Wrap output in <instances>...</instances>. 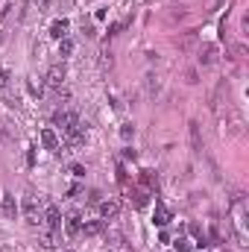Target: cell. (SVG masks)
Returning <instances> with one entry per match:
<instances>
[{"instance_id":"7a4b0ae2","label":"cell","mask_w":249,"mask_h":252,"mask_svg":"<svg viewBox=\"0 0 249 252\" xmlns=\"http://www.w3.org/2000/svg\"><path fill=\"white\" fill-rule=\"evenodd\" d=\"M241 129H244V120H241V115H235V112H226V117H220V135H223V138H235Z\"/></svg>"},{"instance_id":"4316f807","label":"cell","mask_w":249,"mask_h":252,"mask_svg":"<svg viewBox=\"0 0 249 252\" xmlns=\"http://www.w3.org/2000/svg\"><path fill=\"white\" fill-rule=\"evenodd\" d=\"M141 3H147V0H135V6H141Z\"/></svg>"},{"instance_id":"7c38bea8","label":"cell","mask_w":249,"mask_h":252,"mask_svg":"<svg viewBox=\"0 0 249 252\" xmlns=\"http://www.w3.org/2000/svg\"><path fill=\"white\" fill-rule=\"evenodd\" d=\"M41 144H44V150H59L56 132H53V129H41Z\"/></svg>"},{"instance_id":"8992f818","label":"cell","mask_w":249,"mask_h":252,"mask_svg":"<svg viewBox=\"0 0 249 252\" xmlns=\"http://www.w3.org/2000/svg\"><path fill=\"white\" fill-rule=\"evenodd\" d=\"M0 211H3L9 220H15V217H18V203H15V197H12L9 191L0 197Z\"/></svg>"},{"instance_id":"277c9868","label":"cell","mask_w":249,"mask_h":252,"mask_svg":"<svg viewBox=\"0 0 249 252\" xmlns=\"http://www.w3.org/2000/svg\"><path fill=\"white\" fill-rule=\"evenodd\" d=\"M53 123H56L62 132H68V129H73L79 120H76V115H70V112H56V115H53Z\"/></svg>"},{"instance_id":"d6986e66","label":"cell","mask_w":249,"mask_h":252,"mask_svg":"<svg viewBox=\"0 0 249 252\" xmlns=\"http://www.w3.org/2000/svg\"><path fill=\"white\" fill-rule=\"evenodd\" d=\"M112 62H114V59H112V50H103V53H100V65H103V68H112Z\"/></svg>"},{"instance_id":"3957f363","label":"cell","mask_w":249,"mask_h":252,"mask_svg":"<svg viewBox=\"0 0 249 252\" xmlns=\"http://www.w3.org/2000/svg\"><path fill=\"white\" fill-rule=\"evenodd\" d=\"M23 214H26V223H29V226H38V223H41V214H38V200H35V194H29V197L23 200Z\"/></svg>"},{"instance_id":"9a60e30c","label":"cell","mask_w":249,"mask_h":252,"mask_svg":"<svg viewBox=\"0 0 249 252\" xmlns=\"http://www.w3.org/2000/svg\"><path fill=\"white\" fill-rule=\"evenodd\" d=\"M156 223H158V226H167V223H170V211H167L161 203L156 206Z\"/></svg>"},{"instance_id":"44dd1931","label":"cell","mask_w":249,"mask_h":252,"mask_svg":"<svg viewBox=\"0 0 249 252\" xmlns=\"http://www.w3.org/2000/svg\"><path fill=\"white\" fill-rule=\"evenodd\" d=\"M103 229V223H85V235H97Z\"/></svg>"},{"instance_id":"cb8c5ba5","label":"cell","mask_w":249,"mask_h":252,"mask_svg":"<svg viewBox=\"0 0 249 252\" xmlns=\"http://www.w3.org/2000/svg\"><path fill=\"white\" fill-rule=\"evenodd\" d=\"M185 79H188L191 85H197V82H200V79H197V70H188V73H185Z\"/></svg>"},{"instance_id":"603a6c76","label":"cell","mask_w":249,"mask_h":252,"mask_svg":"<svg viewBox=\"0 0 249 252\" xmlns=\"http://www.w3.org/2000/svg\"><path fill=\"white\" fill-rule=\"evenodd\" d=\"M70 173H73V176H85V167H82V164H70Z\"/></svg>"},{"instance_id":"e0dca14e","label":"cell","mask_w":249,"mask_h":252,"mask_svg":"<svg viewBox=\"0 0 249 252\" xmlns=\"http://www.w3.org/2000/svg\"><path fill=\"white\" fill-rule=\"evenodd\" d=\"M158 88H161L158 76H153V73H150V76H147V91H150V97H153V94H158Z\"/></svg>"},{"instance_id":"52a82bcc","label":"cell","mask_w":249,"mask_h":252,"mask_svg":"<svg viewBox=\"0 0 249 252\" xmlns=\"http://www.w3.org/2000/svg\"><path fill=\"white\" fill-rule=\"evenodd\" d=\"M117 214H120V203L117 200H103L100 203V217L103 220H114Z\"/></svg>"},{"instance_id":"ac0fdd59","label":"cell","mask_w":249,"mask_h":252,"mask_svg":"<svg viewBox=\"0 0 249 252\" xmlns=\"http://www.w3.org/2000/svg\"><path fill=\"white\" fill-rule=\"evenodd\" d=\"M132 135H135V126H132V123H123V126H120V138H123V141H129Z\"/></svg>"},{"instance_id":"4fadbf2b","label":"cell","mask_w":249,"mask_h":252,"mask_svg":"<svg viewBox=\"0 0 249 252\" xmlns=\"http://www.w3.org/2000/svg\"><path fill=\"white\" fill-rule=\"evenodd\" d=\"M79 229H82L79 214H76V211H73V214H68V217H65V232H68V235H76Z\"/></svg>"},{"instance_id":"5bb4252c","label":"cell","mask_w":249,"mask_h":252,"mask_svg":"<svg viewBox=\"0 0 249 252\" xmlns=\"http://www.w3.org/2000/svg\"><path fill=\"white\" fill-rule=\"evenodd\" d=\"M26 91H29L32 97H41V94H44V82H41L38 76H26Z\"/></svg>"},{"instance_id":"9c48e42d","label":"cell","mask_w":249,"mask_h":252,"mask_svg":"<svg viewBox=\"0 0 249 252\" xmlns=\"http://www.w3.org/2000/svg\"><path fill=\"white\" fill-rule=\"evenodd\" d=\"M68 29H70L68 18H59V21H53V23H50V35H53V38H59V41H62V38H68Z\"/></svg>"},{"instance_id":"ba28073f","label":"cell","mask_w":249,"mask_h":252,"mask_svg":"<svg viewBox=\"0 0 249 252\" xmlns=\"http://www.w3.org/2000/svg\"><path fill=\"white\" fill-rule=\"evenodd\" d=\"M235 238H238L241 247H247V214L244 211L235 214Z\"/></svg>"},{"instance_id":"7402d4cb","label":"cell","mask_w":249,"mask_h":252,"mask_svg":"<svg viewBox=\"0 0 249 252\" xmlns=\"http://www.w3.org/2000/svg\"><path fill=\"white\" fill-rule=\"evenodd\" d=\"M9 79H12V73L9 70H0V88H9Z\"/></svg>"},{"instance_id":"d4e9b609","label":"cell","mask_w":249,"mask_h":252,"mask_svg":"<svg viewBox=\"0 0 249 252\" xmlns=\"http://www.w3.org/2000/svg\"><path fill=\"white\" fill-rule=\"evenodd\" d=\"M220 6V0H205V12H214Z\"/></svg>"},{"instance_id":"ffe728a7","label":"cell","mask_w":249,"mask_h":252,"mask_svg":"<svg viewBox=\"0 0 249 252\" xmlns=\"http://www.w3.org/2000/svg\"><path fill=\"white\" fill-rule=\"evenodd\" d=\"M173 247H176L179 252H188V250H191V241H188V238H176V244H173Z\"/></svg>"},{"instance_id":"8fae6325","label":"cell","mask_w":249,"mask_h":252,"mask_svg":"<svg viewBox=\"0 0 249 252\" xmlns=\"http://www.w3.org/2000/svg\"><path fill=\"white\" fill-rule=\"evenodd\" d=\"M44 223H47V226H50L53 232H56V229L62 226V214H59V208H56V206H50V208L44 211Z\"/></svg>"},{"instance_id":"30bf717a","label":"cell","mask_w":249,"mask_h":252,"mask_svg":"<svg viewBox=\"0 0 249 252\" xmlns=\"http://www.w3.org/2000/svg\"><path fill=\"white\" fill-rule=\"evenodd\" d=\"M217 56H220L217 44H205V47L200 50V62H203V65H214V62H217Z\"/></svg>"},{"instance_id":"6da1fadb","label":"cell","mask_w":249,"mask_h":252,"mask_svg":"<svg viewBox=\"0 0 249 252\" xmlns=\"http://www.w3.org/2000/svg\"><path fill=\"white\" fill-rule=\"evenodd\" d=\"M65 79H68V68H65V62L50 65V68H47V73H44V85H50V88H62V85H65Z\"/></svg>"},{"instance_id":"484cf974","label":"cell","mask_w":249,"mask_h":252,"mask_svg":"<svg viewBox=\"0 0 249 252\" xmlns=\"http://www.w3.org/2000/svg\"><path fill=\"white\" fill-rule=\"evenodd\" d=\"M47 6H50V0H35V9L38 12H47Z\"/></svg>"},{"instance_id":"2e32d148","label":"cell","mask_w":249,"mask_h":252,"mask_svg":"<svg viewBox=\"0 0 249 252\" xmlns=\"http://www.w3.org/2000/svg\"><path fill=\"white\" fill-rule=\"evenodd\" d=\"M70 53H73V41H70V38H62V41H59V56L65 59V56H70Z\"/></svg>"},{"instance_id":"5b68a950","label":"cell","mask_w":249,"mask_h":252,"mask_svg":"<svg viewBox=\"0 0 249 252\" xmlns=\"http://www.w3.org/2000/svg\"><path fill=\"white\" fill-rule=\"evenodd\" d=\"M188 138H191V150L200 156V153H203V132H200V123H197V120L188 123Z\"/></svg>"},{"instance_id":"83f0119b","label":"cell","mask_w":249,"mask_h":252,"mask_svg":"<svg viewBox=\"0 0 249 252\" xmlns=\"http://www.w3.org/2000/svg\"><path fill=\"white\" fill-rule=\"evenodd\" d=\"M65 252H70V250H65Z\"/></svg>"}]
</instances>
